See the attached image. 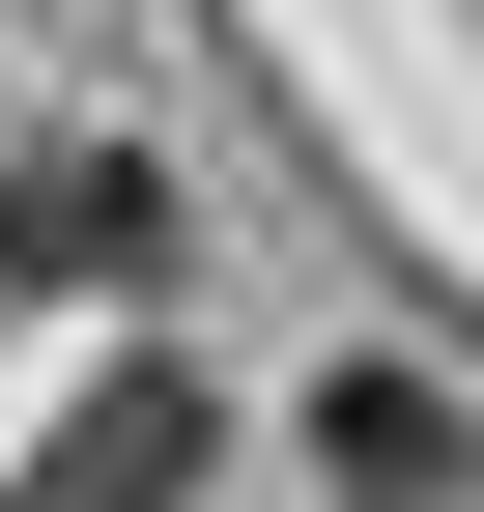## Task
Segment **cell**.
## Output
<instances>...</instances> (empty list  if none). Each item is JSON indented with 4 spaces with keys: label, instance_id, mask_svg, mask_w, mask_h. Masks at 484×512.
I'll return each instance as SVG.
<instances>
[{
    "label": "cell",
    "instance_id": "1",
    "mask_svg": "<svg viewBox=\"0 0 484 512\" xmlns=\"http://www.w3.org/2000/svg\"><path fill=\"white\" fill-rule=\"evenodd\" d=\"M0 285H29V313L171 285V171H143V143H57V171H0Z\"/></svg>",
    "mask_w": 484,
    "mask_h": 512
},
{
    "label": "cell",
    "instance_id": "2",
    "mask_svg": "<svg viewBox=\"0 0 484 512\" xmlns=\"http://www.w3.org/2000/svg\"><path fill=\"white\" fill-rule=\"evenodd\" d=\"M314 484L342 512H456V399L428 370H314Z\"/></svg>",
    "mask_w": 484,
    "mask_h": 512
}]
</instances>
